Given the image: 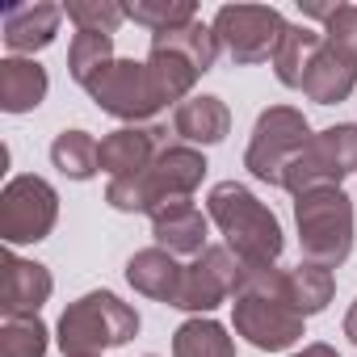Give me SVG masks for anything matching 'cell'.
Here are the masks:
<instances>
[{
	"label": "cell",
	"instance_id": "484cf974",
	"mask_svg": "<svg viewBox=\"0 0 357 357\" xmlns=\"http://www.w3.org/2000/svg\"><path fill=\"white\" fill-rule=\"evenodd\" d=\"M47 324L38 315H5L0 324V357H43Z\"/></svg>",
	"mask_w": 357,
	"mask_h": 357
},
{
	"label": "cell",
	"instance_id": "277c9868",
	"mask_svg": "<svg viewBox=\"0 0 357 357\" xmlns=\"http://www.w3.org/2000/svg\"><path fill=\"white\" fill-rule=\"evenodd\" d=\"M202 176H206L202 151H194L190 143H168L143 172L114 176L105 190V202L122 215H135V211L155 215L168 202H190V194L202 185Z\"/></svg>",
	"mask_w": 357,
	"mask_h": 357
},
{
	"label": "cell",
	"instance_id": "83f0119b",
	"mask_svg": "<svg viewBox=\"0 0 357 357\" xmlns=\"http://www.w3.org/2000/svg\"><path fill=\"white\" fill-rule=\"evenodd\" d=\"M63 13L76 22V30H93V34H114L126 22V9L114 0H68Z\"/></svg>",
	"mask_w": 357,
	"mask_h": 357
},
{
	"label": "cell",
	"instance_id": "7c38bea8",
	"mask_svg": "<svg viewBox=\"0 0 357 357\" xmlns=\"http://www.w3.org/2000/svg\"><path fill=\"white\" fill-rule=\"evenodd\" d=\"M206 227H211V215H202L194 202H168L151 215V236H155V248L172 252L176 261L181 257H202L211 244H206Z\"/></svg>",
	"mask_w": 357,
	"mask_h": 357
},
{
	"label": "cell",
	"instance_id": "8fae6325",
	"mask_svg": "<svg viewBox=\"0 0 357 357\" xmlns=\"http://www.w3.org/2000/svg\"><path fill=\"white\" fill-rule=\"evenodd\" d=\"M244 278V261L227 248V244H211L202 257H194L185 265V282H181V311H215L223 298H231L240 290Z\"/></svg>",
	"mask_w": 357,
	"mask_h": 357
},
{
	"label": "cell",
	"instance_id": "7402d4cb",
	"mask_svg": "<svg viewBox=\"0 0 357 357\" xmlns=\"http://www.w3.org/2000/svg\"><path fill=\"white\" fill-rule=\"evenodd\" d=\"M172 357H236V340L215 319H185L172 336Z\"/></svg>",
	"mask_w": 357,
	"mask_h": 357
},
{
	"label": "cell",
	"instance_id": "44dd1931",
	"mask_svg": "<svg viewBox=\"0 0 357 357\" xmlns=\"http://www.w3.org/2000/svg\"><path fill=\"white\" fill-rule=\"evenodd\" d=\"M51 164L63 176H72V181H89V176H97V168H101V143L89 130H63L51 143Z\"/></svg>",
	"mask_w": 357,
	"mask_h": 357
},
{
	"label": "cell",
	"instance_id": "4fadbf2b",
	"mask_svg": "<svg viewBox=\"0 0 357 357\" xmlns=\"http://www.w3.org/2000/svg\"><path fill=\"white\" fill-rule=\"evenodd\" d=\"M164 147H168L164 126H122V130L101 139V172H109V181L114 176L143 172Z\"/></svg>",
	"mask_w": 357,
	"mask_h": 357
},
{
	"label": "cell",
	"instance_id": "52a82bcc",
	"mask_svg": "<svg viewBox=\"0 0 357 357\" xmlns=\"http://www.w3.org/2000/svg\"><path fill=\"white\" fill-rule=\"evenodd\" d=\"M311 143V126L298 109L290 105H269L257 126H252V143L244 151V168L265 185H282L286 168L298 160V151Z\"/></svg>",
	"mask_w": 357,
	"mask_h": 357
},
{
	"label": "cell",
	"instance_id": "4dcf8cb0",
	"mask_svg": "<svg viewBox=\"0 0 357 357\" xmlns=\"http://www.w3.org/2000/svg\"><path fill=\"white\" fill-rule=\"evenodd\" d=\"M344 336L357 344V303H353V307H349V315H344Z\"/></svg>",
	"mask_w": 357,
	"mask_h": 357
},
{
	"label": "cell",
	"instance_id": "5b68a950",
	"mask_svg": "<svg viewBox=\"0 0 357 357\" xmlns=\"http://www.w3.org/2000/svg\"><path fill=\"white\" fill-rule=\"evenodd\" d=\"M139 332L135 307H126L109 290H93L59 315V349L63 357H101L105 349H122Z\"/></svg>",
	"mask_w": 357,
	"mask_h": 357
},
{
	"label": "cell",
	"instance_id": "30bf717a",
	"mask_svg": "<svg viewBox=\"0 0 357 357\" xmlns=\"http://www.w3.org/2000/svg\"><path fill=\"white\" fill-rule=\"evenodd\" d=\"M59 219V194L43 176H13L0 194V236L5 244H38Z\"/></svg>",
	"mask_w": 357,
	"mask_h": 357
},
{
	"label": "cell",
	"instance_id": "ba28073f",
	"mask_svg": "<svg viewBox=\"0 0 357 357\" xmlns=\"http://www.w3.org/2000/svg\"><path fill=\"white\" fill-rule=\"evenodd\" d=\"M349 172H357V126L340 122V126L311 135V143L286 168L282 190H290L294 198L311 194V190H340V181Z\"/></svg>",
	"mask_w": 357,
	"mask_h": 357
},
{
	"label": "cell",
	"instance_id": "9c48e42d",
	"mask_svg": "<svg viewBox=\"0 0 357 357\" xmlns=\"http://www.w3.org/2000/svg\"><path fill=\"white\" fill-rule=\"evenodd\" d=\"M211 30H215L219 47L236 63L252 68V63H265V59L278 55V43L286 34V22L269 5H223L215 13V26Z\"/></svg>",
	"mask_w": 357,
	"mask_h": 357
},
{
	"label": "cell",
	"instance_id": "ac0fdd59",
	"mask_svg": "<svg viewBox=\"0 0 357 357\" xmlns=\"http://www.w3.org/2000/svg\"><path fill=\"white\" fill-rule=\"evenodd\" d=\"M172 130L181 135L185 143H202V147L223 143L227 130H231V109H227L219 97H190V101L176 105Z\"/></svg>",
	"mask_w": 357,
	"mask_h": 357
},
{
	"label": "cell",
	"instance_id": "d4e9b609",
	"mask_svg": "<svg viewBox=\"0 0 357 357\" xmlns=\"http://www.w3.org/2000/svg\"><path fill=\"white\" fill-rule=\"evenodd\" d=\"M114 63V34H93V30H76L72 51H68V68L76 84H89L101 68Z\"/></svg>",
	"mask_w": 357,
	"mask_h": 357
},
{
	"label": "cell",
	"instance_id": "603a6c76",
	"mask_svg": "<svg viewBox=\"0 0 357 357\" xmlns=\"http://www.w3.org/2000/svg\"><path fill=\"white\" fill-rule=\"evenodd\" d=\"M151 47H168V51H181L198 72H211L215 59H219V38L211 26L202 22H190V26H176V30H160L151 34Z\"/></svg>",
	"mask_w": 357,
	"mask_h": 357
},
{
	"label": "cell",
	"instance_id": "7a4b0ae2",
	"mask_svg": "<svg viewBox=\"0 0 357 357\" xmlns=\"http://www.w3.org/2000/svg\"><path fill=\"white\" fill-rule=\"evenodd\" d=\"M231 311H236V315H231V319H236V332H240L252 349L278 353V349H290L294 340H303V319H307V315L294 307L286 269H278V265L244 269Z\"/></svg>",
	"mask_w": 357,
	"mask_h": 357
},
{
	"label": "cell",
	"instance_id": "3957f363",
	"mask_svg": "<svg viewBox=\"0 0 357 357\" xmlns=\"http://www.w3.org/2000/svg\"><path fill=\"white\" fill-rule=\"evenodd\" d=\"M206 215L211 223L223 231L227 248L244 261V269H265L278 265L286 240H282V223L273 219V211L240 181H219L206 198Z\"/></svg>",
	"mask_w": 357,
	"mask_h": 357
},
{
	"label": "cell",
	"instance_id": "e0dca14e",
	"mask_svg": "<svg viewBox=\"0 0 357 357\" xmlns=\"http://www.w3.org/2000/svg\"><path fill=\"white\" fill-rule=\"evenodd\" d=\"M59 5H47V0H34V5H13L5 9V47L26 55V51H43L55 43L59 34Z\"/></svg>",
	"mask_w": 357,
	"mask_h": 357
},
{
	"label": "cell",
	"instance_id": "9a60e30c",
	"mask_svg": "<svg viewBox=\"0 0 357 357\" xmlns=\"http://www.w3.org/2000/svg\"><path fill=\"white\" fill-rule=\"evenodd\" d=\"M126 282L139 294L176 307V298H181V282H185V265L176 261L172 252H164V248H143V252H135L126 261Z\"/></svg>",
	"mask_w": 357,
	"mask_h": 357
},
{
	"label": "cell",
	"instance_id": "1f68e13d",
	"mask_svg": "<svg viewBox=\"0 0 357 357\" xmlns=\"http://www.w3.org/2000/svg\"><path fill=\"white\" fill-rule=\"evenodd\" d=\"M147 357H155V353H147Z\"/></svg>",
	"mask_w": 357,
	"mask_h": 357
},
{
	"label": "cell",
	"instance_id": "8992f818",
	"mask_svg": "<svg viewBox=\"0 0 357 357\" xmlns=\"http://www.w3.org/2000/svg\"><path fill=\"white\" fill-rule=\"evenodd\" d=\"M298 244L311 265L336 269L353 252V202L344 190H311L294 198Z\"/></svg>",
	"mask_w": 357,
	"mask_h": 357
},
{
	"label": "cell",
	"instance_id": "f546056e",
	"mask_svg": "<svg viewBox=\"0 0 357 357\" xmlns=\"http://www.w3.org/2000/svg\"><path fill=\"white\" fill-rule=\"evenodd\" d=\"M290 357H340L332 344H303V353H290Z\"/></svg>",
	"mask_w": 357,
	"mask_h": 357
},
{
	"label": "cell",
	"instance_id": "2e32d148",
	"mask_svg": "<svg viewBox=\"0 0 357 357\" xmlns=\"http://www.w3.org/2000/svg\"><path fill=\"white\" fill-rule=\"evenodd\" d=\"M357 84V63L336 51L332 43H319L311 68H307V80H303V93L315 101V105H340Z\"/></svg>",
	"mask_w": 357,
	"mask_h": 357
},
{
	"label": "cell",
	"instance_id": "cb8c5ba5",
	"mask_svg": "<svg viewBox=\"0 0 357 357\" xmlns=\"http://www.w3.org/2000/svg\"><path fill=\"white\" fill-rule=\"evenodd\" d=\"M286 282H290V298L303 315H319L332 303V290H336L332 269L311 265V261H298L294 269H286Z\"/></svg>",
	"mask_w": 357,
	"mask_h": 357
},
{
	"label": "cell",
	"instance_id": "d6986e66",
	"mask_svg": "<svg viewBox=\"0 0 357 357\" xmlns=\"http://www.w3.org/2000/svg\"><path fill=\"white\" fill-rule=\"evenodd\" d=\"M47 68L34 59H5L0 63V109L5 114H30L47 97Z\"/></svg>",
	"mask_w": 357,
	"mask_h": 357
},
{
	"label": "cell",
	"instance_id": "5bb4252c",
	"mask_svg": "<svg viewBox=\"0 0 357 357\" xmlns=\"http://www.w3.org/2000/svg\"><path fill=\"white\" fill-rule=\"evenodd\" d=\"M55 282L47 273V265L38 261H22V257H5L0 265V311L5 315H38V307L51 298Z\"/></svg>",
	"mask_w": 357,
	"mask_h": 357
},
{
	"label": "cell",
	"instance_id": "6da1fadb",
	"mask_svg": "<svg viewBox=\"0 0 357 357\" xmlns=\"http://www.w3.org/2000/svg\"><path fill=\"white\" fill-rule=\"evenodd\" d=\"M202 72L181 55V51H168V47H151V55L143 63L135 59H114L109 68H101L84 89L89 97L122 118V122H143L151 114H160L168 101H190V89Z\"/></svg>",
	"mask_w": 357,
	"mask_h": 357
},
{
	"label": "cell",
	"instance_id": "4316f807",
	"mask_svg": "<svg viewBox=\"0 0 357 357\" xmlns=\"http://www.w3.org/2000/svg\"><path fill=\"white\" fill-rule=\"evenodd\" d=\"M126 17L147 26L151 34H160V30H176V26L198 22V9L190 0H135V5H126Z\"/></svg>",
	"mask_w": 357,
	"mask_h": 357
},
{
	"label": "cell",
	"instance_id": "ffe728a7",
	"mask_svg": "<svg viewBox=\"0 0 357 357\" xmlns=\"http://www.w3.org/2000/svg\"><path fill=\"white\" fill-rule=\"evenodd\" d=\"M319 43H324V34H315L307 26H286V34L278 43V55H273V72H278V80L286 89H303L307 68H311Z\"/></svg>",
	"mask_w": 357,
	"mask_h": 357
},
{
	"label": "cell",
	"instance_id": "f1b7e54d",
	"mask_svg": "<svg viewBox=\"0 0 357 357\" xmlns=\"http://www.w3.org/2000/svg\"><path fill=\"white\" fill-rule=\"evenodd\" d=\"M324 43H332L336 51H344L357 63V5H328Z\"/></svg>",
	"mask_w": 357,
	"mask_h": 357
}]
</instances>
